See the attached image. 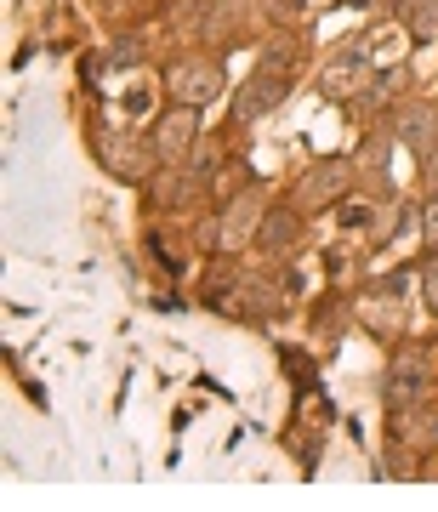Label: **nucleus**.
I'll return each mask as SVG.
<instances>
[{
    "instance_id": "6",
    "label": "nucleus",
    "mask_w": 438,
    "mask_h": 512,
    "mask_svg": "<svg viewBox=\"0 0 438 512\" xmlns=\"http://www.w3.org/2000/svg\"><path fill=\"white\" fill-rule=\"evenodd\" d=\"M393 137H399V143L410 148L421 165H427L438 154V114L427 109V103H404L399 120H393Z\"/></svg>"
},
{
    "instance_id": "3",
    "label": "nucleus",
    "mask_w": 438,
    "mask_h": 512,
    "mask_svg": "<svg viewBox=\"0 0 438 512\" xmlns=\"http://www.w3.org/2000/svg\"><path fill=\"white\" fill-rule=\"evenodd\" d=\"M194 137H200V109H194V103H171V109L154 120V137H148V148H154V160L183 165L188 154H194Z\"/></svg>"
},
{
    "instance_id": "10",
    "label": "nucleus",
    "mask_w": 438,
    "mask_h": 512,
    "mask_svg": "<svg viewBox=\"0 0 438 512\" xmlns=\"http://www.w3.org/2000/svg\"><path fill=\"white\" fill-rule=\"evenodd\" d=\"M353 52L365 57V63H370V57H382V63H393V52H399V29H370V35L359 40Z\"/></svg>"
},
{
    "instance_id": "4",
    "label": "nucleus",
    "mask_w": 438,
    "mask_h": 512,
    "mask_svg": "<svg viewBox=\"0 0 438 512\" xmlns=\"http://www.w3.org/2000/svg\"><path fill=\"white\" fill-rule=\"evenodd\" d=\"M262 217H268V205H262V194H234L228 200V211L217 217V251H245V245H256V234H262Z\"/></svg>"
},
{
    "instance_id": "14",
    "label": "nucleus",
    "mask_w": 438,
    "mask_h": 512,
    "mask_svg": "<svg viewBox=\"0 0 438 512\" xmlns=\"http://www.w3.org/2000/svg\"><path fill=\"white\" fill-rule=\"evenodd\" d=\"M353 165H365V171H387V137H370L365 148H359V160Z\"/></svg>"
},
{
    "instance_id": "18",
    "label": "nucleus",
    "mask_w": 438,
    "mask_h": 512,
    "mask_svg": "<svg viewBox=\"0 0 438 512\" xmlns=\"http://www.w3.org/2000/svg\"><path fill=\"white\" fill-rule=\"evenodd\" d=\"M274 6V18H302V0H268Z\"/></svg>"
},
{
    "instance_id": "12",
    "label": "nucleus",
    "mask_w": 438,
    "mask_h": 512,
    "mask_svg": "<svg viewBox=\"0 0 438 512\" xmlns=\"http://www.w3.org/2000/svg\"><path fill=\"white\" fill-rule=\"evenodd\" d=\"M404 18H410V35H416V40H438V0L404 6Z\"/></svg>"
},
{
    "instance_id": "11",
    "label": "nucleus",
    "mask_w": 438,
    "mask_h": 512,
    "mask_svg": "<svg viewBox=\"0 0 438 512\" xmlns=\"http://www.w3.org/2000/svg\"><path fill=\"white\" fill-rule=\"evenodd\" d=\"M365 319H370V330H376V336H399V302H393V296H387V302H376V296H370Z\"/></svg>"
},
{
    "instance_id": "16",
    "label": "nucleus",
    "mask_w": 438,
    "mask_h": 512,
    "mask_svg": "<svg viewBox=\"0 0 438 512\" xmlns=\"http://www.w3.org/2000/svg\"><path fill=\"white\" fill-rule=\"evenodd\" d=\"M421 291H427V308L438 313V262L427 268V274H421Z\"/></svg>"
},
{
    "instance_id": "7",
    "label": "nucleus",
    "mask_w": 438,
    "mask_h": 512,
    "mask_svg": "<svg viewBox=\"0 0 438 512\" xmlns=\"http://www.w3.org/2000/svg\"><path fill=\"white\" fill-rule=\"evenodd\" d=\"M421 399H427V365H421L416 353H399L387 365V404L393 410H416Z\"/></svg>"
},
{
    "instance_id": "13",
    "label": "nucleus",
    "mask_w": 438,
    "mask_h": 512,
    "mask_svg": "<svg viewBox=\"0 0 438 512\" xmlns=\"http://www.w3.org/2000/svg\"><path fill=\"white\" fill-rule=\"evenodd\" d=\"M285 63L296 69V46H291V40H274L268 57H262V74H285Z\"/></svg>"
},
{
    "instance_id": "17",
    "label": "nucleus",
    "mask_w": 438,
    "mask_h": 512,
    "mask_svg": "<svg viewBox=\"0 0 438 512\" xmlns=\"http://www.w3.org/2000/svg\"><path fill=\"white\" fill-rule=\"evenodd\" d=\"M114 69H131V63H137V40H120V52L109 57Z\"/></svg>"
},
{
    "instance_id": "2",
    "label": "nucleus",
    "mask_w": 438,
    "mask_h": 512,
    "mask_svg": "<svg viewBox=\"0 0 438 512\" xmlns=\"http://www.w3.org/2000/svg\"><path fill=\"white\" fill-rule=\"evenodd\" d=\"M353 177H359L353 160H313L308 177L296 183V205H302V211H330L336 200H347Z\"/></svg>"
},
{
    "instance_id": "15",
    "label": "nucleus",
    "mask_w": 438,
    "mask_h": 512,
    "mask_svg": "<svg viewBox=\"0 0 438 512\" xmlns=\"http://www.w3.org/2000/svg\"><path fill=\"white\" fill-rule=\"evenodd\" d=\"M421 234H427V245H438V194L421 205Z\"/></svg>"
},
{
    "instance_id": "19",
    "label": "nucleus",
    "mask_w": 438,
    "mask_h": 512,
    "mask_svg": "<svg viewBox=\"0 0 438 512\" xmlns=\"http://www.w3.org/2000/svg\"><path fill=\"white\" fill-rule=\"evenodd\" d=\"M427 165H433V188H438V154H433V160H427Z\"/></svg>"
},
{
    "instance_id": "20",
    "label": "nucleus",
    "mask_w": 438,
    "mask_h": 512,
    "mask_svg": "<svg viewBox=\"0 0 438 512\" xmlns=\"http://www.w3.org/2000/svg\"><path fill=\"white\" fill-rule=\"evenodd\" d=\"M404 6H421V0H404Z\"/></svg>"
},
{
    "instance_id": "1",
    "label": "nucleus",
    "mask_w": 438,
    "mask_h": 512,
    "mask_svg": "<svg viewBox=\"0 0 438 512\" xmlns=\"http://www.w3.org/2000/svg\"><path fill=\"white\" fill-rule=\"evenodd\" d=\"M165 86H171V97H177V103L205 109V103H217V97L228 92V74H222L217 57H183V63H171Z\"/></svg>"
},
{
    "instance_id": "5",
    "label": "nucleus",
    "mask_w": 438,
    "mask_h": 512,
    "mask_svg": "<svg viewBox=\"0 0 438 512\" xmlns=\"http://www.w3.org/2000/svg\"><path fill=\"white\" fill-rule=\"evenodd\" d=\"M285 92H291L285 74H251V80L234 92V120L251 126V120H262V114H274L279 103H285Z\"/></svg>"
},
{
    "instance_id": "9",
    "label": "nucleus",
    "mask_w": 438,
    "mask_h": 512,
    "mask_svg": "<svg viewBox=\"0 0 438 512\" xmlns=\"http://www.w3.org/2000/svg\"><path fill=\"white\" fill-rule=\"evenodd\" d=\"M302 217H308L302 205H274V211L262 217V234H256V245H262L268 256H285L296 239H302Z\"/></svg>"
},
{
    "instance_id": "8",
    "label": "nucleus",
    "mask_w": 438,
    "mask_h": 512,
    "mask_svg": "<svg viewBox=\"0 0 438 512\" xmlns=\"http://www.w3.org/2000/svg\"><path fill=\"white\" fill-rule=\"evenodd\" d=\"M370 80H376V74H370L365 57H359V52H342V57H336V63L325 69V80H319V86H325L330 103H347V97L370 92Z\"/></svg>"
}]
</instances>
